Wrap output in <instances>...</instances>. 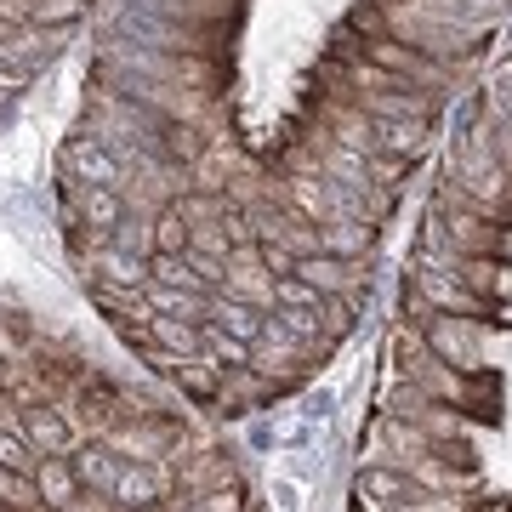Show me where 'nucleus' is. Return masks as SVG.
<instances>
[{"instance_id": "8", "label": "nucleus", "mask_w": 512, "mask_h": 512, "mask_svg": "<svg viewBox=\"0 0 512 512\" xmlns=\"http://www.w3.org/2000/svg\"><path fill=\"white\" fill-rule=\"evenodd\" d=\"M57 512H120V507H114L109 495H97V490H80V495L69 501V507H57Z\"/></svg>"}, {"instance_id": "6", "label": "nucleus", "mask_w": 512, "mask_h": 512, "mask_svg": "<svg viewBox=\"0 0 512 512\" xmlns=\"http://www.w3.org/2000/svg\"><path fill=\"white\" fill-rule=\"evenodd\" d=\"M410 490H416V484H410L404 467H376V461H365V473H359V495H365V501H387V507H393V501H404Z\"/></svg>"}, {"instance_id": "2", "label": "nucleus", "mask_w": 512, "mask_h": 512, "mask_svg": "<svg viewBox=\"0 0 512 512\" xmlns=\"http://www.w3.org/2000/svg\"><path fill=\"white\" fill-rule=\"evenodd\" d=\"M165 495H177V461H126L120 467V484L109 490L114 507H160Z\"/></svg>"}, {"instance_id": "3", "label": "nucleus", "mask_w": 512, "mask_h": 512, "mask_svg": "<svg viewBox=\"0 0 512 512\" xmlns=\"http://www.w3.org/2000/svg\"><path fill=\"white\" fill-rule=\"evenodd\" d=\"M23 444L35 450V456H69L80 433H74V421L63 404H29L23 410Z\"/></svg>"}, {"instance_id": "7", "label": "nucleus", "mask_w": 512, "mask_h": 512, "mask_svg": "<svg viewBox=\"0 0 512 512\" xmlns=\"http://www.w3.org/2000/svg\"><path fill=\"white\" fill-rule=\"evenodd\" d=\"M183 512H251L245 507V484H217V490H205V495H188V507Z\"/></svg>"}, {"instance_id": "5", "label": "nucleus", "mask_w": 512, "mask_h": 512, "mask_svg": "<svg viewBox=\"0 0 512 512\" xmlns=\"http://www.w3.org/2000/svg\"><path fill=\"white\" fill-rule=\"evenodd\" d=\"M35 490L46 507H69L74 495H80V473H74L69 456H40L35 461Z\"/></svg>"}, {"instance_id": "1", "label": "nucleus", "mask_w": 512, "mask_h": 512, "mask_svg": "<svg viewBox=\"0 0 512 512\" xmlns=\"http://www.w3.org/2000/svg\"><path fill=\"white\" fill-rule=\"evenodd\" d=\"M404 291L421 296L433 313H450V319H473V325H501L495 319V302H484V296H473L467 285H456L450 274H433V268H410V279H404Z\"/></svg>"}, {"instance_id": "4", "label": "nucleus", "mask_w": 512, "mask_h": 512, "mask_svg": "<svg viewBox=\"0 0 512 512\" xmlns=\"http://www.w3.org/2000/svg\"><path fill=\"white\" fill-rule=\"evenodd\" d=\"M69 461H74V473H80V490H97V495H109L120 484V467H126L103 439H80L69 450Z\"/></svg>"}]
</instances>
